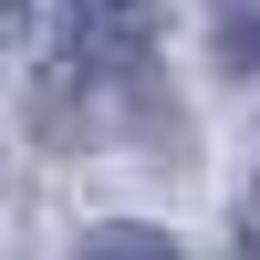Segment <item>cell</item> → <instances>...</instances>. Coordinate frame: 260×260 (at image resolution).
Instances as JSON below:
<instances>
[{"instance_id": "obj_4", "label": "cell", "mask_w": 260, "mask_h": 260, "mask_svg": "<svg viewBox=\"0 0 260 260\" xmlns=\"http://www.w3.org/2000/svg\"><path fill=\"white\" fill-rule=\"evenodd\" d=\"M240 240H250V260H260V177H250V198H240Z\"/></svg>"}, {"instance_id": "obj_3", "label": "cell", "mask_w": 260, "mask_h": 260, "mask_svg": "<svg viewBox=\"0 0 260 260\" xmlns=\"http://www.w3.org/2000/svg\"><path fill=\"white\" fill-rule=\"evenodd\" d=\"M73 260H177V240H156V229H94Z\"/></svg>"}, {"instance_id": "obj_2", "label": "cell", "mask_w": 260, "mask_h": 260, "mask_svg": "<svg viewBox=\"0 0 260 260\" xmlns=\"http://www.w3.org/2000/svg\"><path fill=\"white\" fill-rule=\"evenodd\" d=\"M219 52L240 73H260V0H219Z\"/></svg>"}, {"instance_id": "obj_1", "label": "cell", "mask_w": 260, "mask_h": 260, "mask_svg": "<svg viewBox=\"0 0 260 260\" xmlns=\"http://www.w3.org/2000/svg\"><path fill=\"white\" fill-rule=\"evenodd\" d=\"M73 42L104 52V62L146 52V0H73Z\"/></svg>"}]
</instances>
